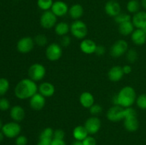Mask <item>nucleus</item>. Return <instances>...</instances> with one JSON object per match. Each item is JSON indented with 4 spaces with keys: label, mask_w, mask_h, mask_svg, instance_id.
<instances>
[{
    "label": "nucleus",
    "mask_w": 146,
    "mask_h": 145,
    "mask_svg": "<svg viewBox=\"0 0 146 145\" xmlns=\"http://www.w3.org/2000/svg\"><path fill=\"white\" fill-rule=\"evenodd\" d=\"M122 68H123V71L124 74H126V75L130 74L131 72V71H132V68H131V67L128 65H124V66L122 67Z\"/></svg>",
    "instance_id": "c03bdc74"
},
{
    "label": "nucleus",
    "mask_w": 146,
    "mask_h": 145,
    "mask_svg": "<svg viewBox=\"0 0 146 145\" xmlns=\"http://www.w3.org/2000/svg\"><path fill=\"white\" fill-rule=\"evenodd\" d=\"M57 16L51 11H46L41 14L40 18V24L44 28L50 29L56 26Z\"/></svg>",
    "instance_id": "423d86ee"
},
{
    "label": "nucleus",
    "mask_w": 146,
    "mask_h": 145,
    "mask_svg": "<svg viewBox=\"0 0 146 145\" xmlns=\"http://www.w3.org/2000/svg\"><path fill=\"white\" fill-rule=\"evenodd\" d=\"M114 18H115V22L118 24H123V23L127 22V21H130L131 20V16L128 14H125V13H120L118 15H117Z\"/></svg>",
    "instance_id": "c756f323"
},
{
    "label": "nucleus",
    "mask_w": 146,
    "mask_h": 145,
    "mask_svg": "<svg viewBox=\"0 0 146 145\" xmlns=\"http://www.w3.org/2000/svg\"><path fill=\"white\" fill-rule=\"evenodd\" d=\"M132 23L137 28L143 29L146 26V11H138L132 18Z\"/></svg>",
    "instance_id": "2eb2a0df"
},
{
    "label": "nucleus",
    "mask_w": 146,
    "mask_h": 145,
    "mask_svg": "<svg viewBox=\"0 0 146 145\" xmlns=\"http://www.w3.org/2000/svg\"><path fill=\"white\" fill-rule=\"evenodd\" d=\"M84 145H96V140L91 136H88L82 141Z\"/></svg>",
    "instance_id": "ea45409f"
},
{
    "label": "nucleus",
    "mask_w": 146,
    "mask_h": 145,
    "mask_svg": "<svg viewBox=\"0 0 146 145\" xmlns=\"http://www.w3.org/2000/svg\"><path fill=\"white\" fill-rule=\"evenodd\" d=\"M136 92L131 86L123 87L117 95L113 98V103L123 107H129L136 101Z\"/></svg>",
    "instance_id": "f03ea898"
},
{
    "label": "nucleus",
    "mask_w": 146,
    "mask_h": 145,
    "mask_svg": "<svg viewBox=\"0 0 146 145\" xmlns=\"http://www.w3.org/2000/svg\"><path fill=\"white\" fill-rule=\"evenodd\" d=\"M53 4V0H37V6L40 9L44 11L51 9Z\"/></svg>",
    "instance_id": "cd10ccee"
},
{
    "label": "nucleus",
    "mask_w": 146,
    "mask_h": 145,
    "mask_svg": "<svg viewBox=\"0 0 146 145\" xmlns=\"http://www.w3.org/2000/svg\"><path fill=\"white\" fill-rule=\"evenodd\" d=\"M126 57L130 63H134L138 59V53L134 49H129L127 52Z\"/></svg>",
    "instance_id": "72a5a7b5"
},
{
    "label": "nucleus",
    "mask_w": 146,
    "mask_h": 145,
    "mask_svg": "<svg viewBox=\"0 0 146 145\" xmlns=\"http://www.w3.org/2000/svg\"><path fill=\"white\" fill-rule=\"evenodd\" d=\"M51 145H66L64 140H59V139H54L52 140Z\"/></svg>",
    "instance_id": "a18cd8bd"
},
{
    "label": "nucleus",
    "mask_w": 146,
    "mask_h": 145,
    "mask_svg": "<svg viewBox=\"0 0 146 145\" xmlns=\"http://www.w3.org/2000/svg\"><path fill=\"white\" fill-rule=\"evenodd\" d=\"M54 29H55V32L57 35L61 36H64L69 31L70 26L67 23L61 21V22H59L56 24V26H54Z\"/></svg>",
    "instance_id": "a878e982"
},
{
    "label": "nucleus",
    "mask_w": 146,
    "mask_h": 145,
    "mask_svg": "<svg viewBox=\"0 0 146 145\" xmlns=\"http://www.w3.org/2000/svg\"><path fill=\"white\" fill-rule=\"evenodd\" d=\"M61 44L62 46H64V47L68 46V45L71 44V38L66 35L63 36L62 39H61Z\"/></svg>",
    "instance_id": "a19ab883"
},
{
    "label": "nucleus",
    "mask_w": 146,
    "mask_h": 145,
    "mask_svg": "<svg viewBox=\"0 0 146 145\" xmlns=\"http://www.w3.org/2000/svg\"><path fill=\"white\" fill-rule=\"evenodd\" d=\"M121 7L119 3L115 1H108L105 5V11L109 16L115 17L121 13Z\"/></svg>",
    "instance_id": "4468645a"
},
{
    "label": "nucleus",
    "mask_w": 146,
    "mask_h": 145,
    "mask_svg": "<svg viewBox=\"0 0 146 145\" xmlns=\"http://www.w3.org/2000/svg\"><path fill=\"white\" fill-rule=\"evenodd\" d=\"M34 42L39 46H44L48 43V39L44 34H38L34 38Z\"/></svg>",
    "instance_id": "2f4dec72"
},
{
    "label": "nucleus",
    "mask_w": 146,
    "mask_h": 145,
    "mask_svg": "<svg viewBox=\"0 0 146 145\" xmlns=\"http://www.w3.org/2000/svg\"><path fill=\"white\" fill-rule=\"evenodd\" d=\"M34 46V41L29 36L21 38L17 45V50L21 53H27L31 51Z\"/></svg>",
    "instance_id": "9d476101"
},
{
    "label": "nucleus",
    "mask_w": 146,
    "mask_h": 145,
    "mask_svg": "<svg viewBox=\"0 0 146 145\" xmlns=\"http://www.w3.org/2000/svg\"><path fill=\"white\" fill-rule=\"evenodd\" d=\"M96 47V44L91 39H84L80 44L81 51L86 54L95 53Z\"/></svg>",
    "instance_id": "f3484780"
},
{
    "label": "nucleus",
    "mask_w": 146,
    "mask_h": 145,
    "mask_svg": "<svg viewBox=\"0 0 146 145\" xmlns=\"http://www.w3.org/2000/svg\"><path fill=\"white\" fill-rule=\"evenodd\" d=\"M29 76L30 79L35 81H40L45 77L46 68L42 64L34 63L29 68Z\"/></svg>",
    "instance_id": "20e7f679"
},
{
    "label": "nucleus",
    "mask_w": 146,
    "mask_h": 145,
    "mask_svg": "<svg viewBox=\"0 0 146 145\" xmlns=\"http://www.w3.org/2000/svg\"><path fill=\"white\" fill-rule=\"evenodd\" d=\"M38 90V88L35 81L30 78H24L16 85L14 93L19 99L26 100L35 95Z\"/></svg>",
    "instance_id": "f257e3e1"
},
{
    "label": "nucleus",
    "mask_w": 146,
    "mask_h": 145,
    "mask_svg": "<svg viewBox=\"0 0 146 145\" xmlns=\"http://www.w3.org/2000/svg\"><path fill=\"white\" fill-rule=\"evenodd\" d=\"M79 101L84 107L89 109L94 104V98L91 92H84L80 95Z\"/></svg>",
    "instance_id": "4be33fe9"
},
{
    "label": "nucleus",
    "mask_w": 146,
    "mask_h": 145,
    "mask_svg": "<svg viewBox=\"0 0 146 145\" xmlns=\"http://www.w3.org/2000/svg\"><path fill=\"white\" fill-rule=\"evenodd\" d=\"M64 136H65V133L64 131L61 129H58L54 132V139H59V140H64Z\"/></svg>",
    "instance_id": "4c0bfd02"
},
{
    "label": "nucleus",
    "mask_w": 146,
    "mask_h": 145,
    "mask_svg": "<svg viewBox=\"0 0 146 145\" xmlns=\"http://www.w3.org/2000/svg\"><path fill=\"white\" fill-rule=\"evenodd\" d=\"M30 107L34 110H40L43 109L46 105V98L39 92H36L30 98Z\"/></svg>",
    "instance_id": "f8f14e48"
},
{
    "label": "nucleus",
    "mask_w": 146,
    "mask_h": 145,
    "mask_svg": "<svg viewBox=\"0 0 146 145\" xmlns=\"http://www.w3.org/2000/svg\"><path fill=\"white\" fill-rule=\"evenodd\" d=\"M70 31L72 35L78 39H83L88 34L86 24L81 20H76L74 21L70 26Z\"/></svg>",
    "instance_id": "7ed1b4c3"
},
{
    "label": "nucleus",
    "mask_w": 146,
    "mask_h": 145,
    "mask_svg": "<svg viewBox=\"0 0 146 145\" xmlns=\"http://www.w3.org/2000/svg\"><path fill=\"white\" fill-rule=\"evenodd\" d=\"M136 111L131 107L124 108V118L131 117H136Z\"/></svg>",
    "instance_id": "f704fd0d"
},
{
    "label": "nucleus",
    "mask_w": 146,
    "mask_h": 145,
    "mask_svg": "<svg viewBox=\"0 0 146 145\" xmlns=\"http://www.w3.org/2000/svg\"><path fill=\"white\" fill-rule=\"evenodd\" d=\"M128 45L125 40H118L111 48V55L114 58H119L123 55L128 51Z\"/></svg>",
    "instance_id": "6e6552de"
},
{
    "label": "nucleus",
    "mask_w": 146,
    "mask_h": 145,
    "mask_svg": "<svg viewBox=\"0 0 146 145\" xmlns=\"http://www.w3.org/2000/svg\"><path fill=\"white\" fill-rule=\"evenodd\" d=\"M88 134H89L88 133L85 127L81 126V125L76 127L73 131V136L77 141L82 142L84 139H86L88 136Z\"/></svg>",
    "instance_id": "b1692460"
},
{
    "label": "nucleus",
    "mask_w": 146,
    "mask_h": 145,
    "mask_svg": "<svg viewBox=\"0 0 146 145\" xmlns=\"http://www.w3.org/2000/svg\"><path fill=\"white\" fill-rule=\"evenodd\" d=\"M4 134L2 133V132H0V142H1V141L3 140V139H4Z\"/></svg>",
    "instance_id": "09e8293b"
},
{
    "label": "nucleus",
    "mask_w": 146,
    "mask_h": 145,
    "mask_svg": "<svg viewBox=\"0 0 146 145\" xmlns=\"http://www.w3.org/2000/svg\"><path fill=\"white\" fill-rule=\"evenodd\" d=\"M107 118L111 122H118L124 119V107L120 105H114L108 109Z\"/></svg>",
    "instance_id": "1a4fd4ad"
},
{
    "label": "nucleus",
    "mask_w": 146,
    "mask_h": 145,
    "mask_svg": "<svg viewBox=\"0 0 146 145\" xmlns=\"http://www.w3.org/2000/svg\"><path fill=\"white\" fill-rule=\"evenodd\" d=\"M53 139H39L37 145H51Z\"/></svg>",
    "instance_id": "37998d69"
},
{
    "label": "nucleus",
    "mask_w": 146,
    "mask_h": 145,
    "mask_svg": "<svg viewBox=\"0 0 146 145\" xmlns=\"http://www.w3.org/2000/svg\"><path fill=\"white\" fill-rule=\"evenodd\" d=\"M9 107V101L7 98H1V99H0V109L2 111H6Z\"/></svg>",
    "instance_id": "e433bc0d"
},
{
    "label": "nucleus",
    "mask_w": 146,
    "mask_h": 145,
    "mask_svg": "<svg viewBox=\"0 0 146 145\" xmlns=\"http://www.w3.org/2000/svg\"><path fill=\"white\" fill-rule=\"evenodd\" d=\"M21 127L17 122H11L3 125L1 132L8 138H15L19 135Z\"/></svg>",
    "instance_id": "39448f33"
},
{
    "label": "nucleus",
    "mask_w": 146,
    "mask_h": 145,
    "mask_svg": "<svg viewBox=\"0 0 146 145\" xmlns=\"http://www.w3.org/2000/svg\"><path fill=\"white\" fill-rule=\"evenodd\" d=\"M124 127L125 129L128 132H133L138 130L139 127V122L136 117H131L124 118Z\"/></svg>",
    "instance_id": "412c9836"
},
{
    "label": "nucleus",
    "mask_w": 146,
    "mask_h": 145,
    "mask_svg": "<svg viewBox=\"0 0 146 145\" xmlns=\"http://www.w3.org/2000/svg\"><path fill=\"white\" fill-rule=\"evenodd\" d=\"M63 53L62 48L59 44L52 43L47 46L46 49V58L51 61H56L61 57Z\"/></svg>",
    "instance_id": "0eeeda50"
},
{
    "label": "nucleus",
    "mask_w": 146,
    "mask_h": 145,
    "mask_svg": "<svg viewBox=\"0 0 146 145\" xmlns=\"http://www.w3.org/2000/svg\"><path fill=\"white\" fill-rule=\"evenodd\" d=\"M54 131L51 127H46L41 132L39 139H53Z\"/></svg>",
    "instance_id": "7c9ffc66"
},
{
    "label": "nucleus",
    "mask_w": 146,
    "mask_h": 145,
    "mask_svg": "<svg viewBox=\"0 0 146 145\" xmlns=\"http://www.w3.org/2000/svg\"><path fill=\"white\" fill-rule=\"evenodd\" d=\"M10 116L15 122H21L25 117V111L22 107L19 105H15L11 107L10 111Z\"/></svg>",
    "instance_id": "aec40b11"
},
{
    "label": "nucleus",
    "mask_w": 146,
    "mask_h": 145,
    "mask_svg": "<svg viewBox=\"0 0 146 145\" xmlns=\"http://www.w3.org/2000/svg\"><path fill=\"white\" fill-rule=\"evenodd\" d=\"M84 127L89 134H95L101 129V122L96 117H91L86 121Z\"/></svg>",
    "instance_id": "9b49d317"
},
{
    "label": "nucleus",
    "mask_w": 146,
    "mask_h": 145,
    "mask_svg": "<svg viewBox=\"0 0 146 145\" xmlns=\"http://www.w3.org/2000/svg\"><path fill=\"white\" fill-rule=\"evenodd\" d=\"M106 53V48L102 45H97L95 53L98 56L104 55Z\"/></svg>",
    "instance_id": "79ce46f5"
},
{
    "label": "nucleus",
    "mask_w": 146,
    "mask_h": 145,
    "mask_svg": "<svg viewBox=\"0 0 146 145\" xmlns=\"http://www.w3.org/2000/svg\"><path fill=\"white\" fill-rule=\"evenodd\" d=\"M124 75L123 68L119 65L112 67L108 72V76L110 80L113 82H118L123 78Z\"/></svg>",
    "instance_id": "dca6fc26"
},
{
    "label": "nucleus",
    "mask_w": 146,
    "mask_h": 145,
    "mask_svg": "<svg viewBox=\"0 0 146 145\" xmlns=\"http://www.w3.org/2000/svg\"><path fill=\"white\" fill-rule=\"evenodd\" d=\"M9 88V82L6 78H0V96L5 95Z\"/></svg>",
    "instance_id": "c85d7f7f"
},
{
    "label": "nucleus",
    "mask_w": 146,
    "mask_h": 145,
    "mask_svg": "<svg viewBox=\"0 0 146 145\" xmlns=\"http://www.w3.org/2000/svg\"><path fill=\"white\" fill-rule=\"evenodd\" d=\"M141 5L146 10V0H142L141 1Z\"/></svg>",
    "instance_id": "de8ad7c7"
},
{
    "label": "nucleus",
    "mask_w": 146,
    "mask_h": 145,
    "mask_svg": "<svg viewBox=\"0 0 146 145\" xmlns=\"http://www.w3.org/2000/svg\"><path fill=\"white\" fill-rule=\"evenodd\" d=\"M89 110L91 114H92V115H96L101 113V111L103 110V108L100 105H98V104H94V105L89 108Z\"/></svg>",
    "instance_id": "c9c22d12"
},
{
    "label": "nucleus",
    "mask_w": 146,
    "mask_h": 145,
    "mask_svg": "<svg viewBox=\"0 0 146 145\" xmlns=\"http://www.w3.org/2000/svg\"><path fill=\"white\" fill-rule=\"evenodd\" d=\"M2 127H3V125H2V122H1V119H0V129H1V128H2Z\"/></svg>",
    "instance_id": "8fccbe9b"
},
{
    "label": "nucleus",
    "mask_w": 146,
    "mask_h": 145,
    "mask_svg": "<svg viewBox=\"0 0 146 145\" xmlns=\"http://www.w3.org/2000/svg\"><path fill=\"white\" fill-rule=\"evenodd\" d=\"M143 31L144 32H145V34H146V26L145 27V28H143Z\"/></svg>",
    "instance_id": "3c124183"
},
{
    "label": "nucleus",
    "mask_w": 146,
    "mask_h": 145,
    "mask_svg": "<svg viewBox=\"0 0 146 145\" xmlns=\"http://www.w3.org/2000/svg\"><path fill=\"white\" fill-rule=\"evenodd\" d=\"M16 145H27L28 139L24 135H19L16 139Z\"/></svg>",
    "instance_id": "58836bf2"
},
{
    "label": "nucleus",
    "mask_w": 146,
    "mask_h": 145,
    "mask_svg": "<svg viewBox=\"0 0 146 145\" xmlns=\"http://www.w3.org/2000/svg\"><path fill=\"white\" fill-rule=\"evenodd\" d=\"M68 7L66 3L62 1H56L54 2L51 11L57 17H61L65 16L68 12Z\"/></svg>",
    "instance_id": "ddd939ff"
},
{
    "label": "nucleus",
    "mask_w": 146,
    "mask_h": 145,
    "mask_svg": "<svg viewBox=\"0 0 146 145\" xmlns=\"http://www.w3.org/2000/svg\"><path fill=\"white\" fill-rule=\"evenodd\" d=\"M141 7V4L138 0H130L127 4V10L128 12L135 14L138 12Z\"/></svg>",
    "instance_id": "bb28decb"
},
{
    "label": "nucleus",
    "mask_w": 146,
    "mask_h": 145,
    "mask_svg": "<svg viewBox=\"0 0 146 145\" xmlns=\"http://www.w3.org/2000/svg\"><path fill=\"white\" fill-rule=\"evenodd\" d=\"M72 145H84L83 144L82 142L81 141H76V142H74V143L72 144Z\"/></svg>",
    "instance_id": "49530a36"
},
{
    "label": "nucleus",
    "mask_w": 146,
    "mask_h": 145,
    "mask_svg": "<svg viewBox=\"0 0 146 145\" xmlns=\"http://www.w3.org/2000/svg\"><path fill=\"white\" fill-rule=\"evenodd\" d=\"M134 25L133 24L132 21H127V22L119 24V32L123 36H128L130 34H132L134 31Z\"/></svg>",
    "instance_id": "393cba45"
},
{
    "label": "nucleus",
    "mask_w": 146,
    "mask_h": 145,
    "mask_svg": "<svg viewBox=\"0 0 146 145\" xmlns=\"http://www.w3.org/2000/svg\"><path fill=\"white\" fill-rule=\"evenodd\" d=\"M39 93L41 94L45 98H49L54 95L55 92V88L54 85L51 82H42L38 87Z\"/></svg>",
    "instance_id": "a211bd4d"
},
{
    "label": "nucleus",
    "mask_w": 146,
    "mask_h": 145,
    "mask_svg": "<svg viewBox=\"0 0 146 145\" xmlns=\"http://www.w3.org/2000/svg\"><path fill=\"white\" fill-rule=\"evenodd\" d=\"M132 41L137 45H142L146 42V34L143 29L137 28L131 34Z\"/></svg>",
    "instance_id": "6ab92c4d"
},
{
    "label": "nucleus",
    "mask_w": 146,
    "mask_h": 145,
    "mask_svg": "<svg viewBox=\"0 0 146 145\" xmlns=\"http://www.w3.org/2000/svg\"><path fill=\"white\" fill-rule=\"evenodd\" d=\"M137 105L142 109H146V94H141L136 99Z\"/></svg>",
    "instance_id": "473e14b6"
},
{
    "label": "nucleus",
    "mask_w": 146,
    "mask_h": 145,
    "mask_svg": "<svg viewBox=\"0 0 146 145\" xmlns=\"http://www.w3.org/2000/svg\"><path fill=\"white\" fill-rule=\"evenodd\" d=\"M68 14L73 19L78 20L84 14V8L79 4H75L68 9Z\"/></svg>",
    "instance_id": "5701e85b"
}]
</instances>
